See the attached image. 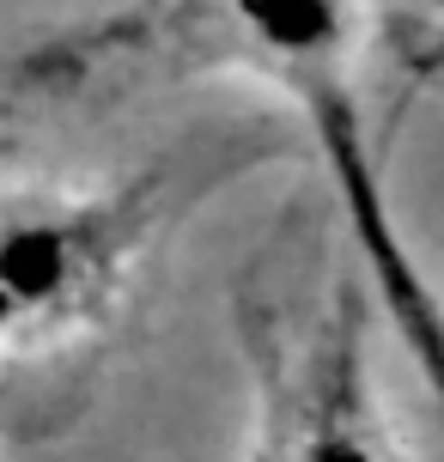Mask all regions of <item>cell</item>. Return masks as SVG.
Masks as SVG:
<instances>
[{
  "instance_id": "3957f363",
  "label": "cell",
  "mask_w": 444,
  "mask_h": 462,
  "mask_svg": "<svg viewBox=\"0 0 444 462\" xmlns=\"http://www.w3.org/2000/svg\"><path fill=\"white\" fill-rule=\"evenodd\" d=\"M274 462H390L384 426H377L372 402H365V383H359V353H353L347 328L328 346L323 377L304 390Z\"/></svg>"
},
{
  "instance_id": "7a4b0ae2",
  "label": "cell",
  "mask_w": 444,
  "mask_h": 462,
  "mask_svg": "<svg viewBox=\"0 0 444 462\" xmlns=\"http://www.w3.org/2000/svg\"><path fill=\"white\" fill-rule=\"evenodd\" d=\"M153 231V177L116 195H0V359L68 341L110 304Z\"/></svg>"
},
{
  "instance_id": "6da1fadb",
  "label": "cell",
  "mask_w": 444,
  "mask_h": 462,
  "mask_svg": "<svg viewBox=\"0 0 444 462\" xmlns=\"http://www.w3.org/2000/svg\"><path fill=\"white\" fill-rule=\"evenodd\" d=\"M237 43L286 86V97L304 110L310 134L323 146V164L335 177L347 231L359 244V262L372 274L377 299L414 346L426 383L444 408V304L426 286L408 237L390 219V195L377 183V159L365 140V116L347 86V6L341 0H226Z\"/></svg>"
}]
</instances>
